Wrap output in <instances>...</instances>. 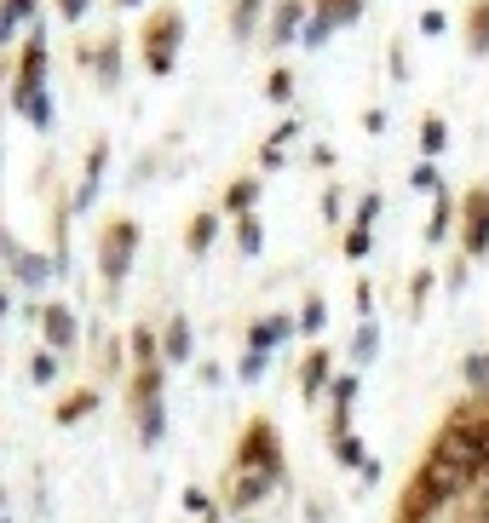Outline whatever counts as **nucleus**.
Segmentation results:
<instances>
[{"label": "nucleus", "mask_w": 489, "mask_h": 523, "mask_svg": "<svg viewBox=\"0 0 489 523\" xmlns=\"http://www.w3.org/2000/svg\"><path fill=\"white\" fill-rule=\"evenodd\" d=\"M265 363H271V357H265V351H248V357H242V368H236V374H242V380H259V374H265Z\"/></svg>", "instance_id": "38"}, {"label": "nucleus", "mask_w": 489, "mask_h": 523, "mask_svg": "<svg viewBox=\"0 0 489 523\" xmlns=\"http://www.w3.org/2000/svg\"><path fill=\"white\" fill-rule=\"evenodd\" d=\"M271 489H277V478H259V472H225V483H219V506H231V512H254Z\"/></svg>", "instance_id": "10"}, {"label": "nucleus", "mask_w": 489, "mask_h": 523, "mask_svg": "<svg viewBox=\"0 0 489 523\" xmlns=\"http://www.w3.org/2000/svg\"><path fill=\"white\" fill-rule=\"evenodd\" d=\"M231 472H259V478H277L288 472V460H282V432L265 420V414H254L248 426H242V437H236L231 449Z\"/></svg>", "instance_id": "3"}, {"label": "nucleus", "mask_w": 489, "mask_h": 523, "mask_svg": "<svg viewBox=\"0 0 489 523\" xmlns=\"http://www.w3.org/2000/svg\"><path fill=\"white\" fill-rule=\"evenodd\" d=\"M449 150V121L443 115H420V156L432 161V156H443Z\"/></svg>", "instance_id": "24"}, {"label": "nucleus", "mask_w": 489, "mask_h": 523, "mask_svg": "<svg viewBox=\"0 0 489 523\" xmlns=\"http://www.w3.org/2000/svg\"><path fill=\"white\" fill-rule=\"evenodd\" d=\"M466 386L489 391V351H472V357H466Z\"/></svg>", "instance_id": "33"}, {"label": "nucleus", "mask_w": 489, "mask_h": 523, "mask_svg": "<svg viewBox=\"0 0 489 523\" xmlns=\"http://www.w3.org/2000/svg\"><path fill=\"white\" fill-rule=\"evenodd\" d=\"M219 219H225V213H219V207H208V213H196V219L185 225V253H190V259H208L213 236H219Z\"/></svg>", "instance_id": "19"}, {"label": "nucleus", "mask_w": 489, "mask_h": 523, "mask_svg": "<svg viewBox=\"0 0 489 523\" xmlns=\"http://www.w3.org/2000/svg\"><path fill=\"white\" fill-rule=\"evenodd\" d=\"M12 253L18 248H12V236H6V225H0V259H12Z\"/></svg>", "instance_id": "44"}, {"label": "nucleus", "mask_w": 489, "mask_h": 523, "mask_svg": "<svg viewBox=\"0 0 489 523\" xmlns=\"http://www.w3.org/2000/svg\"><path fill=\"white\" fill-rule=\"evenodd\" d=\"M202 523H225V518H219V512H213V518H202Z\"/></svg>", "instance_id": "45"}, {"label": "nucleus", "mask_w": 489, "mask_h": 523, "mask_svg": "<svg viewBox=\"0 0 489 523\" xmlns=\"http://www.w3.org/2000/svg\"><path fill=\"white\" fill-rule=\"evenodd\" d=\"M87 12H93V0H58V18L64 23H81Z\"/></svg>", "instance_id": "37"}, {"label": "nucleus", "mask_w": 489, "mask_h": 523, "mask_svg": "<svg viewBox=\"0 0 489 523\" xmlns=\"http://www.w3.org/2000/svg\"><path fill=\"white\" fill-rule=\"evenodd\" d=\"M294 138H300V121H282L277 133L265 138V144H277V150H288V144H294Z\"/></svg>", "instance_id": "40"}, {"label": "nucleus", "mask_w": 489, "mask_h": 523, "mask_svg": "<svg viewBox=\"0 0 489 523\" xmlns=\"http://www.w3.org/2000/svg\"><path fill=\"white\" fill-rule=\"evenodd\" d=\"M363 18V0H311V18H305V29H300V46H317L334 35V29H346V23H357Z\"/></svg>", "instance_id": "7"}, {"label": "nucleus", "mask_w": 489, "mask_h": 523, "mask_svg": "<svg viewBox=\"0 0 489 523\" xmlns=\"http://www.w3.org/2000/svg\"><path fill=\"white\" fill-rule=\"evenodd\" d=\"M139 46H144V69L156 81H167L173 64H179V46H185V12L179 6H156L139 29Z\"/></svg>", "instance_id": "4"}, {"label": "nucleus", "mask_w": 489, "mask_h": 523, "mask_svg": "<svg viewBox=\"0 0 489 523\" xmlns=\"http://www.w3.org/2000/svg\"><path fill=\"white\" fill-rule=\"evenodd\" d=\"M466 52L489 58V0H472V12H466Z\"/></svg>", "instance_id": "21"}, {"label": "nucleus", "mask_w": 489, "mask_h": 523, "mask_svg": "<svg viewBox=\"0 0 489 523\" xmlns=\"http://www.w3.org/2000/svg\"><path fill=\"white\" fill-rule=\"evenodd\" d=\"M461 253L489 259V184H472L461 196Z\"/></svg>", "instance_id": "6"}, {"label": "nucleus", "mask_w": 489, "mask_h": 523, "mask_svg": "<svg viewBox=\"0 0 489 523\" xmlns=\"http://www.w3.org/2000/svg\"><path fill=\"white\" fill-rule=\"evenodd\" d=\"M29 380H35V386H52V380H58V351H35V357H29Z\"/></svg>", "instance_id": "30"}, {"label": "nucleus", "mask_w": 489, "mask_h": 523, "mask_svg": "<svg viewBox=\"0 0 489 523\" xmlns=\"http://www.w3.org/2000/svg\"><path fill=\"white\" fill-rule=\"evenodd\" d=\"M288 334H300V328H294V317L271 311V317H259L254 328H248V351H265V357H271V351H277V345L288 340Z\"/></svg>", "instance_id": "16"}, {"label": "nucleus", "mask_w": 489, "mask_h": 523, "mask_svg": "<svg viewBox=\"0 0 489 523\" xmlns=\"http://www.w3.org/2000/svg\"><path fill=\"white\" fill-rule=\"evenodd\" d=\"M12 110L24 115L29 127H52V98H47V29L41 18L29 23L24 46H18V69H12Z\"/></svg>", "instance_id": "2"}, {"label": "nucleus", "mask_w": 489, "mask_h": 523, "mask_svg": "<svg viewBox=\"0 0 489 523\" xmlns=\"http://www.w3.org/2000/svg\"><path fill=\"white\" fill-rule=\"evenodd\" d=\"M328 386H334V357H328L323 345H311V351L300 357V397L305 403H317Z\"/></svg>", "instance_id": "13"}, {"label": "nucleus", "mask_w": 489, "mask_h": 523, "mask_svg": "<svg viewBox=\"0 0 489 523\" xmlns=\"http://www.w3.org/2000/svg\"><path fill=\"white\" fill-rule=\"evenodd\" d=\"M236 248L254 259L259 248H265V225H259V213H248V219H236Z\"/></svg>", "instance_id": "28"}, {"label": "nucleus", "mask_w": 489, "mask_h": 523, "mask_svg": "<svg viewBox=\"0 0 489 523\" xmlns=\"http://www.w3.org/2000/svg\"><path fill=\"white\" fill-rule=\"evenodd\" d=\"M41 334H47V351H75L81 345V322H75L70 305H41Z\"/></svg>", "instance_id": "11"}, {"label": "nucleus", "mask_w": 489, "mask_h": 523, "mask_svg": "<svg viewBox=\"0 0 489 523\" xmlns=\"http://www.w3.org/2000/svg\"><path fill=\"white\" fill-rule=\"evenodd\" d=\"M133 253H139V219H127V213L104 219V230H98V271H104L110 299L121 294V282L133 271Z\"/></svg>", "instance_id": "5"}, {"label": "nucleus", "mask_w": 489, "mask_h": 523, "mask_svg": "<svg viewBox=\"0 0 489 523\" xmlns=\"http://www.w3.org/2000/svg\"><path fill=\"white\" fill-rule=\"evenodd\" d=\"M52 276H58V265H52L47 253H29V248L12 253V282H18V288H29V294H35V288H47Z\"/></svg>", "instance_id": "14"}, {"label": "nucleus", "mask_w": 489, "mask_h": 523, "mask_svg": "<svg viewBox=\"0 0 489 523\" xmlns=\"http://www.w3.org/2000/svg\"><path fill=\"white\" fill-rule=\"evenodd\" d=\"M116 6H139V0H116Z\"/></svg>", "instance_id": "47"}, {"label": "nucleus", "mask_w": 489, "mask_h": 523, "mask_svg": "<svg viewBox=\"0 0 489 523\" xmlns=\"http://www.w3.org/2000/svg\"><path fill=\"white\" fill-rule=\"evenodd\" d=\"M443 29H449V18H443L438 6H432V12H420V35H443Z\"/></svg>", "instance_id": "39"}, {"label": "nucleus", "mask_w": 489, "mask_h": 523, "mask_svg": "<svg viewBox=\"0 0 489 523\" xmlns=\"http://www.w3.org/2000/svg\"><path fill=\"white\" fill-rule=\"evenodd\" d=\"M449 225H461V202H455L449 184H443L438 196H432V213H426V248H438L443 236H449Z\"/></svg>", "instance_id": "17"}, {"label": "nucleus", "mask_w": 489, "mask_h": 523, "mask_svg": "<svg viewBox=\"0 0 489 523\" xmlns=\"http://www.w3.org/2000/svg\"><path fill=\"white\" fill-rule=\"evenodd\" d=\"M185 506H190V512H196V518H213V512H219V506L208 501V489H196V483H190V489H185Z\"/></svg>", "instance_id": "36"}, {"label": "nucleus", "mask_w": 489, "mask_h": 523, "mask_svg": "<svg viewBox=\"0 0 489 523\" xmlns=\"http://www.w3.org/2000/svg\"><path fill=\"white\" fill-rule=\"evenodd\" d=\"M127 345H133V368H127V414H133V426H139V443H162V432H167V403H162V386H167L162 334L133 328V334H127Z\"/></svg>", "instance_id": "1"}, {"label": "nucleus", "mask_w": 489, "mask_h": 523, "mask_svg": "<svg viewBox=\"0 0 489 523\" xmlns=\"http://www.w3.org/2000/svg\"><path fill=\"white\" fill-rule=\"evenodd\" d=\"M93 409H98V386H81V391H70V397L52 409V420H58V426H75V420H87Z\"/></svg>", "instance_id": "22"}, {"label": "nucleus", "mask_w": 489, "mask_h": 523, "mask_svg": "<svg viewBox=\"0 0 489 523\" xmlns=\"http://www.w3.org/2000/svg\"><path fill=\"white\" fill-rule=\"evenodd\" d=\"M104 161H110V144L98 138L93 150H87V173H81V184L70 190V207H75V213H87V207H93V196H98V179H104Z\"/></svg>", "instance_id": "15"}, {"label": "nucleus", "mask_w": 489, "mask_h": 523, "mask_svg": "<svg viewBox=\"0 0 489 523\" xmlns=\"http://www.w3.org/2000/svg\"><path fill=\"white\" fill-rule=\"evenodd\" d=\"M0 317H6V294H0Z\"/></svg>", "instance_id": "46"}, {"label": "nucleus", "mask_w": 489, "mask_h": 523, "mask_svg": "<svg viewBox=\"0 0 489 523\" xmlns=\"http://www.w3.org/2000/svg\"><path fill=\"white\" fill-rule=\"evenodd\" d=\"M340 248H346V259H363V253L374 248V230H363V225H346V236H340Z\"/></svg>", "instance_id": "32"}, {"label": "nucleus", "mask_w": 489, "mask_h": 523, "mask_svg": "<svg viewBox=\"0 0 489 523\" xmlns=\"http://www.w3.org/2000/svg\"><path fill=\"white\" fill-rule=\"evenodd\" d=\"M409 190H420V196H438V190H443L438 167H432V161H415V173H409Z\"/></svg>", "instance_id": "31"}, {"label": "nucleus", "mask_w": 489, "mask_h": 523, "mask_svg": "<svg viewBox=\"0 0 489 523\" xmlns=\"http://www.w3.org/2000/svg\"><path fill=\"white\" fill-rule=\"evenodd\" d=\"M288 161V150H277V144H259V167H282Z\"/></svg>", "instance_id": "41"}, {"label": "nucleus", "mask_w": 489, "mask_h": 523, "mask_svg": "<svg viewBox=\"0 0 489 523\" xmlns=\"http://www.w3.org/2000/svg\"><path fill=\"white\" fill-rule=\"evenodd\" d=\"M357 391H363V374H334L328 386V443L334 437H351V409H357Z\"/></svg>", "instance_id": "9"}, {"label": "nucleus", "mask_w": 489, "mask_h": 523, "mask_svg": "<svg viewBox=\"0 0 489 523\" xmlns=\"http://www.w3.org/2000/svg\"><path fill=\"white\" fill-rule=\"evenodd\" d=\"M12 29H18V18H12V12H6V6H0V46L12 41Z\"/></svg>", "instance_id": "43"}, {"label": "nucleus", "mask_w": 489, "mask_h": 523, "mask_svg": "<svg viewBox=\"0 0 489 523\" xmlns=\"http://www.w3.org/2000/svg\"><path fill=\"white\" fill-rule=\"evenodd\" d=\"M305 18H311V12H305V0H277V6H271V18H265V46H288L305 29Z\"/></svg>", "instance_id": "12"}, {"label": "nucleus", "mask_w": 489, "mask_h": 523, "mask_svg": "<svg viewBox=\"0 0 489 523\" xmlns=\"http://www.w3.org/2000/svg\"><path fill=\"white\" fill-rule=\"evenodd\" d=\"M294 328H300V334H323V328H328V299H323V294H305Z\"/></svg>", "instance_id": "26"}, {"label": "nucleus", "mask_w": 489, "mask_h": 523, "mask_svg": "<svg viewBox=\"0 0 489 523\" xmlns=\"http://www.w3.org/2000/svg\"><path fill=\"white\" fill-rule=\"evenodd\" d=\"M432 276L438 271H415V288H409V311L420 317V305H426V294H432Z\"/></svg>", "instance_id": "35"}, {"label": "nucleus", "mask_w": 489, "mask_h": 523, "mask_svg": "<svg viewBox=\"0 0 489 523\" xmlns=\"http://www.w3.org/2000/svg\"><path fill=\"white\" fill-rule=\"evenodd\" d=\"M259 190H265V184H259L254 173H248V179H231V190L219 196V213H225V219H248L259 202Z\"/></svg>", "instance_id": "18"}, {"label": "nucleus", "mask_w": 489, "mask_h": 523, "mask_svg": "<svg viewBox=\"0 0 489 523\" xmlns=\"http://www.w3.org/2000/svg\"><path fill=\"white\" fill-rule=\"evenodd\" d=\"M259 12H265V0H231V35L236 41H248L259 29Z\"/></svg>", "instance_id": "25"}, {"label": "nucleus", "mask_w": 489, "mask_h": 523, "mask_svg": "<svg viewBox=\"0 0 489 523\" xmlns=\"http://www.w3.org/2000/svg\"><path fill=\"white\" fill-rule=\"evenodd\" d=\"M75 64L93 69V81L104 92H116L121 87V35H104V41H93V46H75Z\"/></svg>", "instance_id": "8"}, {"label": "nucleus", "mask_w": 489, "mask_h": 523, "mask_svg": "<svg viewBox=\"0 0 489 523\" xmlns=\"http://www.w3.org/2000/svg\"><path fill=\"white\" fill-rule=\"evenodd\" d=\"M374 351H380V322L363 317V322H357V334H351V363L369 368V363H374Z\"/></svg>", "instance_id": "23"}, {"label": "nucleus", "mask_w": 489, "mask_h": 523, "mask_svg": "<svg viewBox=\"0 0 489 523\" xmlns=\"http://www.w3.org/2000/svg\"><path fill=\"white\" fill-rule=\"evenodd\" d=\"M190 351H196V340H190V322H185V317H173V322L162 328V363L185 368V363H190Z\"/></svg>", "instance_id": "20"}, {"label": "nucleus", "mask_w": 489, "mask_h": 523, "mask_svg": "<svg viewBox=\"0 0 489 523\" xmlns=\"http://www.w3.org/2000/svg\"><path fill=\"white\" fill-rule=\"evenodd\" d=\"M380 207H386V202H380V190H363V202H357V219H351V225L369 230L374 219H380Z\"/></svg>", "instance_id": "34"}, {"label": "nucleus", "mask_w": 489, "mask_h": 523, "mask_svg": "<svg viewBox=\"0 0 489 523\" xmlns=\"http://www.w3.org/2000/svg\"><path fill=\"white\" fill-rule=\"evenodd\" d=\"M265 98H271V104H288V98H294V69H271V75H265Z\"/></svg>", "instance_id": "29"}, {"label": "nucleus", "mask_w": 489, "mask_h": 523, "mask_svg": "<svg viewBox=\"0 0 489 523\" xmlns=\"http://www.w3.org/2000/svg\"><path fill=\"white\" fill-rule=\"evenodd\" d=\"M323 213H328V219H340V184H328V196H323Z\"/></svg>", "instance_id": "42"}, {"label": "nucleus", "mask_w": 489, "mask_h": 523, "mask_svg": "<svg viewBox=\"0 0 489 523\" xmlns=\"http://www.w3.org/2000/svg\"><path fill=\"white\" fill-rule=\"evenodd\" d=\"M328 449H334V460H340L346 472H357V466H369V449H363V437H334Z\"/></svg>", "instance_id": "27"}]
</instances>
